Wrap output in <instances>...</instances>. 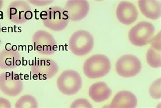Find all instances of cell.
<instances>
[{"mask_svg": "<svg viewBox=\"0 0 161 108\" xmlns=\"http://www.w3.org/2000/svg\"><path fill=\"white\" fill-rule=\"evenodd\" d=\"M150 43L153 48L158 51H161V31L152 38Z\"/></svg>", "mask_w": 161, "mask_h": 108, "instance_id": "44dd1931", "label": "cell"}, {"mask_svg": "<svg viewBox=\"0 0 161 108\" xmlns=\"http://www.w3.org/2000/svg\"><path fill=\"white\" fill-rule=\"evenodd\" d=\"M89 4L85 0H69L63 8L69 21L78 22L87 17L89 11Z\"/></svg>", "mask_w": 161, "mask_h": 108, "instance_id": "8fae6325", "label": "cell"}, {"mask_svg": "<svg viewBox=\"0 0 161 108\" xmlns=\"http://www.w3.org/2000/svg\"><path fill=\"white\" fill-rule=\"evenodd\" d=\"M142 69V64L137 57L125 55L117 60L115 64L117 73L122 78H129L138 75Z\"/></svg>", "mask_w": 161, "mask_h": 108, "instance_id": "ba28073f", "label": "cell"}, {"mask_svg": "<svg viewBox=\"0 0 161 108\" xmlns=\"http://www.w3.org/2000/svg\"><path fill=\"white\" fill-rule=\"evenodd\" d=\"M82 85V77L74 70L64 71L57 80L58 89L64 95L71 96L78 92Z\"/></svg>", "mask_w": 161, "mask_h": 108, "instance_id": "5b68a950", "label": "cell"}, {"mask_svg": "<svg viewBox=\"0 0 161 108\" xmlns=\"http://www.w3.org/2000/svg\"><path fill=\"white\" fill-rule=\"evenodd\" d=\"M3 1H0V9L2 8L3 7Z\"/></svg>", "mask_w": 161, "mask_h": 108, "instance_id": "cb8c5ba5", "label": "cell"}, {"mask_svg": "<svg viewBox=\"0 0 161 108\" xmlns=\"http://www.w3.org/2000/svg\"><path fill=\"white\" fill-rule=\"evenodd\" d=\"M21 62V54L18 50L5 49L0 52V68L14 69Z\"/></svg>", "mask_w": 161, "mask_h": 108, "instance_id": "5bb4252c", "label": "cell"}, {"mask_svg": "<svg viewBox=\"0 0 161 108\" xmlns=\"http://www.w3.org/2000/svg\"><path fill=\"white\" fill-rule=\"evenodd\" d=\"M161 51L150 47L146 53V61L150 67L157 68L161 66Z\"/></svg>", "mask_w": 161, "mask_h": 108, "instance_id": "e0dca14e", "label": "cell"}, {"mask_svg": "<svg viewBox=\"0 0 161 108\" xmlns=\"http://www.w3.org/2000/svg\"><path fill=\"white\" fill-rule=\"evenodd\" d=\"M34 50L43 55H52L57 50V43L54 36L48 32L38 30L32 36Z\"/></svg>", "mask_w": 161, "mask_h": 108, "instance_id": "52a82bcc", "label": "cell"}, {"mask_svg": "<svg viewBox=\"0 0 161 108\" xmlns=\"http://www.w3.org/2000/svg\"><path fill=\"white\" fill-rule=\"evenodd\" d=\"M111 62L107 56L96 54L85 60L83 64V71L85 76L91 79L104 77L110 72Z\"/></svg>", "mask_w": 161, "mask_h": 108, "instance_id": "6da1fadb", "label": "cell"}, {"mask_svg": "<svg viewBox=\"0 0 161 108\" xmlns=\"http://www.w3.org/2000/svg\"><path fill=\"white\" fill-rule=\"evenodd\" d=\"M31 4L34 5L36 6H44L48 4H50L53 2L54 1H36V0H29L28 1Z\"/></svg>", "mask_w": 161, "mask_h": 108, "instance_id": "7402d4cb", "label": "cell"}, {"mask_svg": "<svg viewBox=\"0 0 161 108\" xmlns=\"http://www.w3.org/2000/svg\"><path fill=\"white\" fill-rule=\"evenodd\" d=\"M116 15L120 23L128 26L136 21L139 14L134 4L127 1H122L117 7Z\"/></svg>", "mask_w": 161, "mask_h": 108, "instance_id": "7c38bea8", "label": "cell"}, {"mask_svg": "<svg viewBox=\"0 0 161 108\" xmlns=\"http://www.w3.org/2000/svg\"><path fill=\"white\" fill-rule=\"evenodd\" d=\"M155 28L150 22L141 21L133 27L128 33L130 42L136 47H143L150 43L154 37Z\"/></svg>", "mask_w": 161, "mask_h": 108, "instance_id": "277c9868", "label": "cell"}, {"mask_svg": "<svg viewBox=\"0 0 161 108\" xmlns=\"http://www.w3.org/2000/svg\"><path fill=\"white\" fill-rule=\"evenodd\" d=\"M137 99L133 93L129 91L122 90L115 94L109 108H135L137 107Z\"/></svg>", "mask_w": 161, "mask_h": 108, "instance_id": "4fadbf2b", "label": "cell"}, {"mask_svg": "<svg viewBox=\"0 0 161 108\" xmlns=\"http://www.w3.org/2000/svg\"><path fill=\"white\" fill-rule=\"evenodd\" d=\"M15 108H38V103L35 97L29 94L22 96L15 104Z\"/></svg>", "mask_w": 161, "mask_h": 108, "instance_id": "ac0fdd59", "label": "cell"}, {"mask_svg": "<svg viewBox=\"0 0 161 108\" xmlns=\"http://www.w3.org/2000/svg\"><path fill=\"white\" fill-rule=\"evenodd\" d=\"M40 17L45 27L56 32L64 30L69 21L64 9L59 6L48 8L41 12Z\"/></svg>", "mask_w": 161, "mask_h": 108, "instance_id": "7a4b0ae2", "label": "cell"}, {"mask_svg": "<svg viewBox=\"0 0 161 108\" xmlns=\"http://www.w3.org/2000/svg\"><path fill=\"white\" fill-rule=\"evenodd\" d=\"M111 89L104 82L95 83L89 88V96L97 103H101L107 100L111 96Z\"/></svg>", "mask_w": 161, "mask_h": 108, "instance_id": "2e32d148", "label": "cell"}, {"mask_svg": "<svg viewBox=\"0 0 161 108\" xmlns=\"http://www.w3.org/2000/svg\"><path fill=\"white\" fill-rule=\"evenodd\" d=\"M7 13L10 21L17 24H24L33 17L31 6L24 1H16L11 3Z\"/></svg>", "mask_w": 161, "mask_h": 108, "instance_id": "9c48e42d", "label": "cell"}, {"mask_svg": "<svg viewBox=\"0 0 161 108\" xmlns=\"http://www.w3.org/2000/svg\"><path fill=\"white\" fill-rule=\"evenodd\" d=\"M23 88V81L18 74L5 72L0 75V90L4 94L15 97L22 91Z\"/></svg>", "mask_w": 161, "mask_h": 108, "instance_id": "30bf717a", "label": "cell"}, {"mask_svg": "<svg viewBox=\"0 0 161 108\" xmlns=\"http://www.w3.org/2000/svg\"><path fill=\"white\" fill-rule=\"evenodd\" d=\"M58 71L59 66L54 60L35 58L33 61L31 73L34 80H47L55 76Z\"/></svg>", "mask_w": 161, "mask_h": 108, "instance_id": "8992f818", "label": "cell"}, {"mask_svg": "<svg viewBox=\"0 0 161 108\" xmlns=\"http://www.w3.org/2000/svg\"><path fill=\"white\" fill-rule=\"evenodd\" d=\"M161 79L160 78L155 81L149 88V93L150 96L155 99H160L161 98Z\"/></svg>", "mask_w": 161, "mask_h": 108, "instance_id": "d6986e66", "label": "cell"}, {"mask_svg": "<svg viewBox=\"0 0 161 108\" xmlns=\"http://www.w3.org/2000/svg\"><path fill=\"white\" fill-rule=\"evenodd\" d=\"M70 108H93L91 103L85 99H78L74 101L71 104Z\"/></svg>", "mask_w": 161, "mask_h": 108, "instance_id": "ffe728a7", "label": "cell"}, {"mask_svg": "<svg viewBox=\"0 0 161 108\" xmlns=\"http://www.w3.org/2000/svg\"><path fill=\"white\" fill-rule=\"evenodd\" d=\"M9 101L3 97H0V108H11Z\"/></svg>", "mask_w": 161, "mask_h": 108, "instance_id": "603a6c76", "label": "cell"}, {"mask_svg": "<svg viewBox=\"0 0 161 108\" xmlns=\"http://www.w3.org/2000/svg\"><path fill=\"white\" fill-rule=\"evenodd\" d=\"M138 3L141 13L147 18L152 20H157L161 17L160 1L140 0Z\"/></svg>", "mask_w": 161, "mask_h": 108, "instance_id": "9a60e30c", "label": "cell"}, {"mask_svg": "<svg viewBox=\"0 0 161 108\" xmlns=\"http://www.w3.org/2000/svg\"><path fill=\"white\" fill-rule=\"evenodd\" d=\"M94 46V39L89 32L80 30L74 32L69 41L71 52L77 56H83L91 52Z\"/></svg>", "mask_w": 161, "mask_h": 108, "instance_id": "3957f363", "label": "cell"}, {"mask_svg": "<svg viewBox=\"0 0 161 108\" xmlns=\"http://www.w3.org/2000/svg\"><path fill=\"white\" fill-rule=\"evenodd\" d=\"M0 31H1V24H0Z\"/></svg>", "mask_w": 161, "mask_h": 108, "instance_id": "d4e9b609", "label": "cell"}]
</instances>
